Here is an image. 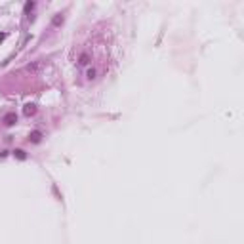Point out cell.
Wrapping results in <instances>:
<instances>
[{
    "mask_svg": "<svg viewBox=\"0 0 244 244\" xmlns=\"http://www.w3.org/2000/svg\"><path fill=\"white\" fill-rule=\"evenodd\" d=\"M40 137H42V134H40V132H33V134L29 136V139H31L33 143H38V141H40Z\"/></svg>",
    "mask_w": 244,
    "mask_h": 244,
    "instance_id": "3957f363",
    "label": "cell"
},
{
    "mask_svg": "<svg viewBox=\"0 0 244 244\" xmlns=\"http://www.w3.org/2000/svg\"><path fill=\"white\" fill-rule=\"evenodd\" d=\"M15 157H17V158H25V157H27V154H25V151H21V149H17V151H15Z\"/></svg>",
    "mask_w": 244,
    "mask_h": 244,
    "instance_id": "5b68a950",
    "label": "cell"
},
{
    "mask_svg": "<svg viewBox=\"0 0 244 244\" xmlns=\"http://www.w3.org/2000/svg\"><path fill=\"white\" fill-rule=\"evenodd\" d=\"M15 122H17V116H15V113H8V115L4 116V124H6V126H13Z\"/></svg>",
    "mask_w": 244,
    "mask_h": 244,
    "instance_id": "6da1fadb",
    "label": "cell"
},
{
    "mask_svg": "<svg viewBox=\"0 0 244 244\" xmlns=\"http://www.w3.org/2000/svg\"><path fill=\"white\" fill-rule=\"evenodd\" d=\"M34 8V2H27L25 4V12H29V10H33Z\"/></svg>",
    "mask_w": 244,
    "mask_h": 244,
    "instance_id": "9c48e42d",
    "label": "cell"
},
{
    "mask_svg": "<svg viewBox=\"0 0 244 244\" xmlns=\"http://www.w3.org/2000/svg\"><path fill=\"white\" fill-rule=\"evenodd\" d=\"M88 78H90V80H93V78H96V71H93V69H90V71H88Z\"/></svg>",
    "mask_w": 244,
    "mask_h": 244,
    "instance_id": "ba28073f",
    "label": "cell"
},
{
    "mask_svg": "<svg viewBox=\"0 0 244 244\" xmlns=\"http://www.w3.org/2000/svg\"><path fill=\"white\" fill-rule=\"evenodd\" d=\"M40 61H36V63H33V65H27V71H31V72H34V71H38L40 69Z\"/></svg>",
    "mask_w": 244,
    "mask_h": 244,
    "instance_id": "277c9868",
    "label": "cell"
},
{
    "mask_svg": "<svg viewBox=\"0 0 244 244\" xmlns=\"http://www.w3.org/2000/svg\"><path fill=\"white\" fill-rule=\"evenodd\" d=\"M78 63H80V65H86V63H88V55H86V54L80 55V61H78Z\"/></svg>",
    "mask_w": 244,
    "mask_h": 244,
    "instance_id": "52a82bcc",
    "label": "cell"
},
{
    "mask_svg": "<svg viewBox=\"0 0 244 244\" xmlns=\"http://www.w3.org/2000/svg\"><path fill=\"white\" fill-rule=\"evenodd\" d=\"M23 113H25L27 116H31V115H34V113H36V107L33 105V103H27V105H25V109H23Z\"/></svg>",
    "mask_w": 244,
    "mask_h": 244,
    "instance_id": "7a4b0ae2",
    "label": "cell"
},
{
    "mask_svg": "<svg viewBox=\"0 0 244 244\" xmlns=\"http://www.w3.org/2000/svg\"><path fill=\"white\" fill-rule=\"evenodd\" d=\"M59 23H63V17H61V15H55L54 17V25H59Z\"/></svg>",
    "mask_w": 244,
    "mask_h": 244,
    "instance_id": "8992f818",
    "label": "cell"
}]
</instances>
